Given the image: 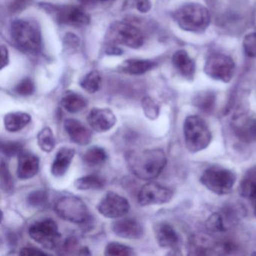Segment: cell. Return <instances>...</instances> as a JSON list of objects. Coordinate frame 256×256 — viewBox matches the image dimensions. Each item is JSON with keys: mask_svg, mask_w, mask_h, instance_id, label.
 <instances>
[{"mask_svg": "<svg viewBox=\"0 0 256 256\" xmlns=\"http://www.w3.org/2000/svg\"><path fill=\"white\" fill-rule=\"evenodd\" d=\"M127 166L134 176L142 180L158 178L167 164V157L162 149L131 150L126 155Z\"/></svg>", "mask_w": 256, "mask_h": 256, "instance_id": "1", "label": "cell"}, {"mask_svg": "<svg viewBox=\"0 0 256 256\" xmlns=\"http://www.w3.org/2000/svg\"><path fill=\"white\" fill-rule=\"evenodd\" d=\"M10 34L14 44L25 53L37 54L42 48L41 30L36 22L18 19L12 23Z\"/></svg>", "mask_w": 256, "mask_h": 256, "instance_id": "2", "label": "cell"}, {"mask_svg": "<svg viewBox=\"0 0 256 256\" xmlns=\"http://www.w3.org/2000/svg\"><path fill=\"white\" fill-rule=\"evenodd\" d=\"M174 19L181 30L196 34L204 32L211 22L209 10L198 4L182 6L174 13Z\"/></svg>", "mask_w": 256, "mask_h": 256, "instance_id": "3", "label": "cell"}, {"mask_svg": "<svg viewBox=\"0 0 256 256\" xmlns=\"http://www.w3.org/2000/svg\"><path fill=\"white\" fill-rule=\"evenodd\" d=\"M184 140L186 149L196 154L208 148L212 134L204 120L198 115H190L184 124Z\"/></svg>", "mask_w": 256, "mask_h": 256, "instance_id": "4", "label": "cell"}, {"mask_svg": "<svg viewBox=\"0 0 256 256\" xmlns=\"http://www.w3.org/2000/svg\"><path fill=\"white\" fill-rule=\"evenodd\" d=\"M236 176L230 169L221 166H210L204 170L200 182L210 191L218 196H224L232 192Z\"/></svg>", "mask_w": 256, "mask_h": 256, "instance_id": "5", "label": "cell"}, {"mask_svg": "<svg viewBox=\"0 0 256 256\" xmlns=\"http://www.w3.org/2000/svg\"><path fill=\"white\" fill-rule=\"evenodd\" d=\"M54 210L58 216L74 224H85L90 218L88 206L77 196L60 198L55 204Z\"/></svg>", "mask_w": 256, "mask_h": 256, "instance_id": "6", "label": "cell"}, {"mask_svg": "<svg viewBox=\"0 0 256 256\" xmlns=\"http://www.w3.org/2000/svg\"><path fill=\"white\" fill-rule=\"evenodd\" d=\"M30 236L47 250L58 248L61 244V234L58 224L52 218L35 222L30 226Z\"/></svg>", "mask_w": 256, "mask_h": 256, "instance_id": "7", "label": "cell"}, {"mask_svg": "<svg viewBox=\"0 0 256 256\" xmlns=\"http://www.w3.org/2000/svg\"><path fill=\"white\" fill-rule=\"evenodd\" d=\"M204 71L212 80L229 83L234 74V61L228 55L214 54L206 59Z\"/></svg>", "mask_w": 256, "mask_h": 256, "instance_id": "8", "label": "cell"}, {"mask_svg": "<svg viewBox=\"0 0 256 256\" xmlns=\"http://www.w3.org/2000/svg\"><path fill=\"white\" fill-rule=\"evenodd\" d=\"M109 37L118 44L134 49L142 47L144 40L143 34L138 28L124 22H118L112 25Z\"/></svg>", "mask_w": 256, "mask_h": 256, "instance_id": "9", "label": "cell"}, {"mask_svg": "<svg viewBox=\"0 0 256 256\" xmlns=\"http://www.w3.org/2000/svg\"><path fill=\"white\" fill-rule=\"evenodd\" d=\"M174 193L170 188L158 182H150L144 185L139 192L138 200L140 206L161 205L168 203Z\"/></svg>", "mask_w": 256, "mask_h": 256, "instance_id": "10", "label": "cell"}, {"mask_svg": "<svg viewBox=\"0 0 256 256\" xmlns=\"http://www.w3.org/2000/svg\"><path fill=\"white\" fill-rule=\"evenodd\" d=\"M98 212L108 218H119L128 214V200L114 192H108L97 205Z\"/></svg>", "mask_w": 256, "mask_h": 256, "instance_id": "11", "label": "cell"}, {"mask_svg": "<svg viewBox=\"0 0 256 256\" xmlns=\"http://www.w3.org/2000/svg\"><path fill=\"white\" fill-rule=\"evenodd\" d=\"M52 12L54 14L56 22L60 24L80 28L86 26L90 22V16L77 6H54V8H52Z\"/></svg>", "mask_w": 256, "mask_h": 256, "instance_id": "12", "label": "cell"}, {"mask_svg": "<svg viewBox=\"0 0 256 256\" xmlns=\"http://www.w3.org/2000/svg\"><path fill=\"white\" fill-rule=\"evenodd\" d=\"M216 241L206 234H192L187 241V254L188 256H212L216 254Z\"/></svg>", "mask_w": 256, "mask_h": 256, "instance_id": "13", "label": "cell"}, {"mask_svg": "<svg viewBox=\"0 0 256 256\" xmlns=\"http://www.w3.org/2000/svg\"><path fill=\"white\" fill-rule=\"evenodd\" d=\"M88 122L96 132H106L116 125V118L110 109L94 108L88 114Z\"/></svg>", "mask_w": 256, "mask_h": 256, "instance_id": "14", "label": "cell"}, {"mask_svg": "<svg viewBox=\"0 0 256 256\" xmlns=\"http://www.w3.org/2000/svg\"><path fill=\"white\" fill-rule=\"evenodd\" d=\"M64 130L73 143L80 146L89 144L92 140V131L83 122L70 118L64 122Z\"/></svg>", "mask_w": 256, "mask_h": 256, "instance_id": "15", "label": "cell"}, {"mask_svg": "<svg viewBox=\"0 0 256 256\" xmlns=\"http://www.w3.org/2000/svg\"><path fill=\"white\" fill-rule=\"evenodd\" d=\"M112 230L116 236L125 239H140L144 235L143 226L134 218H120L113 222Z\"/></svg>", "mask_w": 256, "mask_h": 256, "instance_id": "16", "label": "cell"}, {"mask_svg": "<svg viewBox=\"0 0 256 256\" xmlns=\"http://www.w3.org/2000/svg\"><path fill=\"white\" fill-rule=\"evenodd\" d=\"M40 158L35 154L23 151L18 156L17 174L19 179L26 180L35 176L40 170Z\"/></svg>", "mask_w": 256, "mask_h": 256, "instance_id": "17", "label": "cell"}, {"mask_svg": "<svg viewBox=\"0 0 256 256\" xmlns=\"http://www.w3.org/2000/svg\"><path fill=\"white\" fill-rule=\"evenodd\" d=\"M172 64L180 74L188 80H192L196 74V65L185 50H178L172 56Z\"/></svg>", "mask_w": 256, "mask_h": 256, "instance_id": "18", "label": "cell"}, {"mask_svg": "<svg viewBox=\"0 0 256 256\" xmlns=\"http://www.w3.org/2000/svg\"><path fill=\"white\" fill-rule=\"evenodd\" d=\"M76 150L72 148L62 146L56 152L52 166V174L55 178H62L68 172Z\"/></svg>", "mask_w": 256, "mask_h": 256, "instance_id": "19", "label": "cell"}, {"mask_svg": "<svg viewBox=\"0 0 256 256\" xmlns=\"http://www.w3.org/2000/svg\"><path fill=\"white\" fill-rule=\"evenodd\" d=\"M226 232L236 226L246 215L245 206L240 203L226 204L220 211Z\"/></svg>", "mask_w": 256, "mask_h": 256, "instance_id": "20", "label": "cell"}, {"mask_svg": "<svg viewBox=\"0 0 256 256\" xmlns=\"http://www.w3.org/2000/svg\"><path fill=\"white\" fill-rule=\"evenodd\" d=\"M156 239L162 248H173L179 244V236L175 229L167 222H161L155 228Z\"/></svg>", "mask_w": 256, "mask_h": 256, "instance_id": "21", "label": "cell"}, {"mask_svg": "<svg viewBox=\"0 0 256 256\" xmlns=\"http://www.w3.org/2000/svg\"><path fill=\"white\" fill-rule=\"evenodd\" d=\"M30 115L22 112H12L7 114L4 118V126L6 131L17 132L29 125L31 122Z\"/></svg>", "mask_w": 256, "mask_h": 256, "instance_id": "22", "label": "cell"}, {"mask_svg": "<svg viewBox=\"0 0 256 256\" xmlns=\"http://www.w3.org/2000/svg\"><path fill=\"white\" fill-rule=\"evenodd\" d=\"M156 66V62L146 60L131 59L126 60L121 66V70L126 74L140 76L150 71Z\"/></svg>", "mask_w": 256, "mask_h": 256, "instance_id": "23", "label": "cell"}, {"mask_svg": "<svg viewBox=\"0 0 256 256\" xmlns=\"http://www.w3.org/2000/svg\"><path fill=\"white\" fill-rule=\"evenodd\" d=\"M61 106L68 113L76 114L88 106V101L80 94L67 92L61 100Z\"/></svg>", "mask_w": 256, "mask_h": 256, "instance_id": "24", "label": "cell"}, {"mask_svg": "<svg viewBox=\"0 0 256 256\" xmlns=\"http://www.w3.org/2000/svg\"><path fill=\"white\" fill-rule=\"evenodd\" d=\"M240 194L252 202L256 198V167L250 169L240 184Z\"/></svg>", "mask_w": 256, "mask_h": 256, "instance_id": "25", "label": "cell"}, {"mask_svg": "<svg viewBox=\"0 0 256 256\" xmlns=\"http://www.w3.org/2000/svg\"><path fill=\"white\" fill-rule=\"evenodd\" d=\"M216 96L212 91H202L196 94L192 100L194 107L205 114L212 113L215 108Z\"/></svg>", "mask_w": 256, "mask_h": 256, "instance_id": "26", "label": "cell"}, {"mask_svg": "<svg viewBox=\"0 0 256 256\" xmlns=\"http://www.w3.org/2000/svg\"><path fill=\"white\" fill-rule=\"evenodd\" d=\"M74 186L82 191L100 190L106 186V180L98 175L89 174L78 178L74 181Z\"/></svg>", "mask_w": 256, "mask_h": 256, "instance_id": "27", "label": "cell"}, {"mask_svg": "<svg viewBox=\"0 0 256 256\" xmlns=\"http://www.w3.org/2000/svg\"><path fill=\"white\" fill-rule=\"evenodd\" d=\"M107 158V152L104 148L98 146H91L83 156L84 162L90 167L101 166Z\"/></svg>", "mask_w": 256, "mask_h": 256, "instance_id": "28", "label": "cell"}, {"mask_svg": "<svg viewBox=\"0 0 256 256\" xmlns=\"http://www.w3.org/2000/svg\"><path fill=\"white\" fill-rule=\"evenodd\" d=\"M102 77L98 71H91L80 80V86L89 94H95L100 89Z\"/></svg>", "mask_w": 256, "mask_h": 256, "instance_id": "29", "label": "cell"}, {"mask_svg": "<svg viewBox=\"0 0 256 256\" xmlns=\"http://www.w3.org/2000/svg\"><path fill=\"white\" fill-rule=\"evenodd\" d=\"M37 142L42 150L50 152L55 148V138L50 127H44L38 132Z\"/></svg>", "mask_w": 256, "mask_h": 256, "instance_id": "30", "label": "cell"}, {"mask_svg": "<svg viewBox=\"0 0 256 256\" xmlns=\"http://www.w3.org/2000/svg\"><path fill=\"white\" fill-rule=\"evenodd\" d=\"M104 254L108 256H128L136 254L133 248L118 242H110L104 248Z\"/></svg>", "mask_w": 256, "mask_h": 256, "instance_id": "31", "label": "cell"}, {"mask_svg": "<svg viewBox=\"0 0 256 256\" xmlns=\"http://www.w3.org/2000/svg\"><path fill=\"white\" fill-rule=\"evenodd\" d=\"M0 180H1V188L6 194L12 192L14 190V182L12 176L8 169V164L4 160L1 161V169H0Z\"/></svg>", "mask_w": 256, "mask_h": 256, "instance_id": "32", "label": "cell"}, {"mask_svg": "<svg viewBox=\"0 0 256 256\" xmlns=\"http://www.w3.org/2000/svg\"><path fill=\"white\" fill-rule=\"evenodd\" d=\"M142 106L144 113L148 119L155 120L160 116V106L150 97H144L142 100Z\"/></svg>", "mask_w": 256, "mask_h": 256, "instance_id": "33", "label": "cell"}, {"mask_svg": "<svg viewBox=\"0 0 256 256\" xmlns=\"http://www.w3.org/2000/svg\"><path fill=\"white\" fill-rule=\"evenodd\" d=\"M48 197L44 190H35L30 193L26 202L30 206L34 208H42L47 205Z\"/></svg>", "mask_w": 256, "mask_h": 256, "instance_id": "34", "label": "cell"}, {"mask_svg": "<svg viewBox=\"0 0 256 256\" xmlns=\"http://www.w3.org/2000/svg\"><path fill=\"white\" fill-rule=\"evenodd\" d=\"M80 248L78 240L74 236L66 238L58 247L59 254H78Z\"/></svg>", "mask_w": 256, "mask_h": 256, "instance_id": "35", "label": "cell"}, {"mask_svg": "<svg viewBox=\"0 0 256 256\" xmlns=\"http://www.w3.org/2000/svg\"><path fill=\"white\" fill-rule=\"evenodd\" d=\"M206 227L210 232L215 233H223L226 232L220 211L214 212L208 217L206 222Z\"/></svg>", "mask_w": 256, "mask_h": 256, "instance_id": "36", "label": "cell"}, {"mask_svg": "<svg viewBox=\"0 0 256 256\" xmlns=\"http://www.w3.org/2000/svg\"><path fill=\"white\" fill-rule=\"evenodd\" d=\"M24 151L23 145L18 142H2L1 152L6 157L18 156Z\"/></svg>", "mask_w": 256, "mask_h": 256, "instance_id": "37", "label": "cell"}, {"mask_svg": "<svg viewBox=\"0 0 256 256\" xmlns=\"http://www.w3.org/2000/svg\"><path fill=\"white\" fill-rule=\"evenodd\" d=\"M14 92L20 96H29L35 92V84L32 79L26 78L16 85Z\"/></svg>", "mask_w": 256, "mask_h": 256, "instance_id": "38", "label": "cell"}, {"mask_svg": "<svg viewBox=\"0 0 256 256\" xmlns=\"http://www.w3.org/2000/svg\"><path fill=\"white\" fill-rule=\"evenodd\" d=\"M240 251V246L233 241L217 242L216 254H235Z\"/></svg>", "mask_w": 256, "mask_h": 256, "instance_id": "39", "label": "cell"}, {"mask_svg": "<svg viewBox=\"0 0 256 256\" xmlns=\"http://www.w3.org/2000/svg\"><path fill=\"white\" fill-rule=\"evenodd\" d=\"M242 48L247 56L256 58V32H251L244 37Z\"/></svg>", "mask_w": 256, "mask_h": 256, "instance_id": "40", "label": "cell"}, {"mask_svg": "<svg viewBox=\"0 0 256 256\" xmlns=\"http://www.w3.org/2000/svg\"><path fill=\"white\" fill-rule=\"evenodd\" d=\"M19 254L20 256H47V253L43 252L40 248H35V247H24L20 250Z\"/></svg>", "mask_w": 256, "mask_h": 256, "instance_id": "41", "label": "cell"}, {"mask_svg": "<svg viewBox=\"0 0 256 256\" xmlns=\"http://www.w3.org/2000/svg\"><path fill=\"white\" fill-rule=\"evenodd\" d=\"M30 2V0H14V2L10 6V10L13 12H17L23 10L26 8Z\"/></svg>", "mask_w": 256, "mask_h": 256, "instance_id": "42", "label": "cell"}, {"mask_svg": "<svg viewBox=\"0 0 256 256\" xmlns=\"http://www.w3.org/2000/svg\"><path fill=\"white\" fill-rule=\"evenodd\" d=\"M136 8L142 13H148L151 10L150 0H136Z\"/></svg>", "mask_w": 256, "mask_h": 256, "instance_id": "43", "label": "cell"}, {"mask_svg": "<svg viewBox=\"0 0 256 256\" xmlns=\"http://www.w3.org/2000/svg\"><path fill=\"white\" fill-rule=\"evenodd\" d=\"M10 62V58H8V52L7 48L5 46H1V68H4L7 66Z\"/></svg>", "mask_w": 256, "mask_h": 256, "instance_id": "44", "label": "cell"}, {"mask_svg": "<svg viewBox=\"0 0 256 256\" xmlns=\"http://www.w3.org/2000/svg\"><path fill=\"white\" fill-rule=\"evenodd\" d=\"M78 254H80V256H90L91 252L88 246H83L79 250Z\"/></svg>", "mask_w": 256, "mask_h": 256, "instance_id": "45", "label": "cell"}, {"mask_svg": "<svg viewBox=\"0 0 256 256\" xmlns=\"http://www.w3.org/2000/svg\"><path fill=\"white\" fill-rule=\"evenodd\" d=\"M82 4H84V5H91V4L96 2V0H78Z\"/></svg>", "mask_w": 256, "mask_h": 256, "instance_id": "46", "label": "cell"}, {"mask_svg": "<svg viewBox=\"0 0 256 256\" xmlns=\"http://www.w3.org/2000/svg\"><path fill=\"white\" fill-rule=\"evenodd\" d=\"M252 202L253 205H254V214L256 216V198H254Z\"/></svg>", "mask_w": 256, "mask_h": 256, "instance_id": "47", "label": "cell"}, {"mask_svg": "<svg viewBox=\"0 0 256 256\" xmlns=\"http://www.w3.org/2000/svg\"><path fill=\"white\" fill-rule=\"evenodd\" d=\"M102 2H108V1H110V0H101Z\"/></svg>", "mask_w": 256, "mask_h": 256, "instance_id": "48", "label": "cell"}, {"mask_svg": "<svg viewBox=\"0 0 256 256\" xmlns=\"http://www.w3.org/2000/svg\"><path fill=\"white\" fill-rule=\"evenodd\" d=\"M253 256H256V252H254L252 253Z\"/></svg>", "mask_w": 256, "mask_h": 256, "instance_id": "49", "label": "cell"}]
</instances>
